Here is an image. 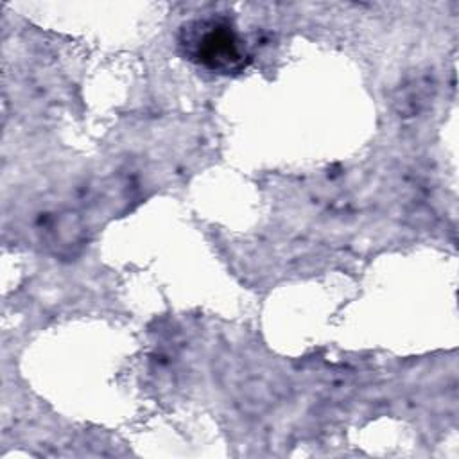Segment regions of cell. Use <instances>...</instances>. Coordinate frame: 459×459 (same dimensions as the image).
<instances>
[{
  "label": "cell",
  "mask_w": 459,
  "mask_h": 459,
  "mask_svg": "<svg viewBox=\"0 0 459 459\" xmlns=\"http://www.w3.org/2000/svg\"><path fill=\"white\" fill-rule=\"evenodd\" d=\"M179 47L192 63L213 74H238L249 63L244 39L222 16L186 22L179 30Z\"/></svg>",
  "instance_id": "obj_1"
}]
</instances>
